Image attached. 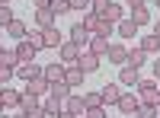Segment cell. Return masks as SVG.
<instances>
[{"label": "cell", "instance_id": "obj_9", "mask_svg": "<svg viewBox=\"0 0 160 118\" xmlns=\"http://www.w3.org/2000/svg\"><path fill=\"white\" fill-rule=\"evenodd\" d=\"M64 70H68V67L58 61V64H48V67L42 70V77H45L48 83H64Z\"/></svg>", "mask_w": 160, "mask_h": 118}, {"label": "cell", "instance_id": "obj_31", "mask_svg": "<svg viewBox=\"0 0 160 118\" xmlns=\"http://www.w3.org/2000/svg\"><path fill=\"white\" fill-rule=\"evenodd\" d=\"M68 3H71V10H83V13L93 10V0H68Z\"/></svg>", "mask_w": 160, "mask_h": 118}, {"label": "cell", "instance_id": "obj_6", "mask_svg": "<svg viewBox=\"0 0 160 118\" xmlns=\"http://www.w3.org/2000/svg\"><path fill=\"white\" fill-rule=\"evenodd\" d=\"M38 51H42L38 45H32L29 38H22V42L16 45V58H19V61H35V54H38Z\"/></svg>", "mask_w": 160, "mask_h": 118}, {"label": "cell", "instance_id": "obj_3", "mask_svg": "<svg viewBox=\"0 0 160 118\" xmlns=\"http://www.w3.org/2000/svg\"><path fill=\"white\" fill-rule=\"evenodd\" d=\"M42 70H45V67H38L35 61H19V67H16V77L29 83V80H38V77H42Z\"/></svg>", "mask_w": 160, "mask_h": 118}, {"label": "cell", "instance_id": "obj_24", "mask_svg": "<svg viewBox=\"0 0 160 118\" xmlns=\"http://www.w3.org/2000/svg\"><path fill=\"white\" fill-rule=\"evenodd\" d=\"M141 51L157 54V51H160V38H157V35H144V38H141Z\"/></svg>", "mask_w": 160, "mask_h": 118}, {"label": "cell", "instance_id": "obj_35", "mask_svg": "<svg viewBox=\"0 0 160 118\" xmlns=\"http://www.w3.org/2000/svg\"><path fill=\"white\" fill-rule=\"evenodd\" d=\"M32 3H35V10H48V7H51V0H32Z\"/></svg>", "mask_w": 160, "mask_h": 118}, {"label": "cell", "instance_id": "obj_40", "mask_svg": "<svg viewBox=\"0 0 160 118\" xmlns=\"http://www.w3.org/2000/svg\"><path fill=\"white\" fill-rule=\"evenodd\" d=\"M7 112V106H3V96H0V115H3Z\"/></svg>", "mask_w": 160, "mask_h": 118}, {"label": "cell", "instance_id": "obj_32", "mask_svg": "<svg viewBox=\"0 0 160 118\" xmlns=\"http://www.w3.org/2000/svg\"><path fill=\"white\" fill-rule=\"evenodd\" d=\"M51 10H55V16H61V13L71 10V3H68V0H51Z\"/></svg>", "mask_w": 160, "mask_h": 118}, {"label": "cell", "instance_id": "obj_29", "mask_svg": "<svg viewBox=\"0 0 160 118\" xmlns=\"http://www.w3.org/2000/svg\"><path fill=\"white\" fill-rule=\"evenodd\" d=\"M135 118H157V106H138V112H135Z\"/></svg>", "mask_w": 160, "mask_h": 118}, {"label": "cell", "instance_id": "obj_15", "mask_svg": "<svg viewBox=\"0 0 160 118\" xmlns=\"http://www.w3.org/2000/svg\"><path fill=\"white\" fill-rule=\"evenodd\" d=\"M64 109L74 112L77 118H87V102H83V96H71L68 102H64Z\"/></svg>", "mask_w": 160, "mask_h": 118}, {"label": "cell", "instance_id": "obj_16", "mask_svg": "<svg viewBox=\"0 0 160 118\" xmlns=\"http://www.w3.org/2000/svg\"><path fill=\"white\" fill-rule=\"evenodd\" d=\"M55 19H58V16H55V10H51V7L35 13V26H38V29H51V26H55Z\"/></svg>", "mask_w": 160, "mask_h": 118}, {"label": "cell", "instance_id": "obj_23", "mask_svg": "<svg viewBox=\"0 0 160 118\" xmlns=\"http://www.w3.org/2000/svg\"><path fill=\"white\" fill-rule=\"evenodd\" d=\"M128 19L141 29V26H148V22H151V13H148V7H138V10H131V16H128Z\"/></svg>", "mask_w": 160, "mask_h": 118}, {"label": "cell", "instance_id": "obj_27", "mask_svg": "<svg viewBox=\"0 0 160 118\" xmlns=\"http://www.w3.org/2000/svg\"><path fill=\"white\" fill-rule=\"evenodd\" d=\"M13 19H16V16H13V10H10L7 3H0V29H7Z\"/></svg>", "mask_w": 160, "mask_h": 118}, {"label": "cell", "instance_id": "obj_42", "mask_svg": "<svg viewBox=\"0 0 160 118\" xmlns=\"http://www.w3.org/2000/svg\"><path fill=\"white\" fill-rule=\"evenodd\" d=\"M0 118H13V115H7V112H3V115H0Z\"/></svg>", "mask_w": 160, "mask_h": 118}, {"label": "cell", "instance_id": "obj_45", "mask_svg": "<svg viewBox=\"0 0 160 118\" xmlns=\"http://www.w3.org/2000/svg\"><path fill=\"white\" fill-rule=\"evenodd\" d=\"M0 3H10V0H0Z\"/></svg>", "mask_w": 160, "mask_h": 118}, {"label": "cell", "instance_id": "obj_2", "mask_svg": "<svg viewBox=\"0 0 160 118\" xmlns=\"http://www.w3.org/2000/svg\"><path fill=\"white\" fill-rule=\"evenodd\" d=\"M16 67H19V58H16V51H3L0 48V80H10L13 73H16Z\"/></svg>", "mask_w": 160, "mask_h": 118}, {"label": "cell", "instance_id": "obj_26", "mask_svg": "<svg viewBox=\"0 0 160 118\" xmlns=\"http://www.w3.org/2000/svg\"><path fill=\"white\" fill-rule=\"evenodd\" d=\"M118 35H122V38H135L138 35V26L131 19H122V22H118Z\"/></svg>", "mask_w": 160, "mask_h": 118}, {"label": "cell", "instance_id": "obj_12", "mask_svg": "<svg viewBox=\"0 0 160 118\" xmlns=\"http://www.w3.org/2000/svg\"><path fill=\"white\" fill-rule=\"evenodd\" d=\"M115 106L122 109L125 115H135V112H138V106H141V99H138V96H131V93H122V99H118Z\"/></svg>", "mask_w": 160, "mask_h": 118}, {"label": "cell", "instance_id": "obj_28", "mask_svg": "<svg viewBox=\"0 0 160 118\" xmlns=\"http://www.w3.org/2000/svg\"><path fill=\"white\" fill-rule=\"evenodd\" d=\"M45 112H48V115H55V118H58V115L64 112V102H58V99H51V96H48V102H45Z\"/></svg>", "mask_w": 160, "mask_h": 118}, {"label": "cell", "instance_id": "obj_22", "mask_svg": "<svg viewBox=\"0 0 160 118\" xmlns=\"http://www.w3.org/2000/svg\"><path fill=\"white\" fill-rule=\"evenodd\" d=\"M38 106H42V102H38V96L26 89V93H22V99H19V112H32V109H38Z\"/></svg>", "mask_w": 160, "mask_h": 118}, {"label": "cell", "instance_id": "obj_36", "mask_svg": "<svg viewBox=\"0 0 160 118\" xmlns=\"http://www.w3.org/2000/svg\"><path fill=\"white\" fill-rule=\"evenodd\" d=\"M125 3H128L131 10H138V7H144V3H148V0H125Z\"/></svg>", "mask_w": 160, "mask_h": 118}, {"label": "cell", "instance_id": "obj_44", "mask_svg": "<svg viewBox=\"0 0 160 118\" xmlns=\"http://www.w3.org/2000/svg\"><path fill=\"white\" fill-rule=\"evenodd\" d=\"M157 118H160V106H157Z\"/></svg>", "mask_w": 160, "mask_h": 118}, {"label": "cell", "instance_id": "obj_25", "mask_svg": "<svg viewBox=\"0 0 160 118\" xmlns=\"http://www.w3.org/2000/svg\"><path fill=\"white\" fill-rule=\"evenodd\" d=\"M144 54H148V51H141V48H131L125 64H128V67H138V70H141V64H144Z\"/></svg>", "mask_w": 160, "mask_h": 118}, {"label": "cell", "instance_id": "obj_39", "mask_svg": "<svg viewBox=\"0 0 160 118\" xmlns=\"http://www.w3.org/2000/svg\"><path fill=\"white\" fill-rule=\"evenodd\" d=\"M154 35H157V38H160V22H154Z\"/></svg>", "mask_w": 160, "mask_h": 118}, {"label": "cell", "instance_id": "obj_14", "mask_svg": "<svg viewBox=\"0 0 160 118\" xmlns=\"http://www.w3.org/2000/svg\"><path fill=\"white\" fill-rule=\"evenodd\" d=\"M106 58H109L112 64H122V67H125V61H128V48H125V45H109Z\"/></svg>", "mask_w": 160, "mask_h": 118}, {"label": "cell", "instance_id": "obj_8", "mask_svg": "<svg viewBox=\"0 0 160 118\" xmlns=\"http://www.w3.org/2000/svg\"><path fill=\"white\" fill-rule=\"evenodd\" d=\"M122 83H106L99 93H102V106H115L118 99H122V89H118Z\"/></svg>", "mask_w": 160, "mask_h": 118}, {"label": "cell", "instance_id": "obj_30", "mask_svg": "<svg viewBox=\"0 0 160 118\" xmlns=\"http://www.w3.org/2000/svg\"><path fill=\"white\" fill-rule=\"evenodd\" d=\"M83 102H87V109H96L102 106V93H83Z\"/></svg>", "mask_w": 160, "mask_h": 118}, {"label": "cell", "instance_id": "obj_11", "mask_svg": "<svg viewBox=\"0 0 160 118\" xmlns=\"http://www.w3.org/2000/svg\"><path fill=\"white\" fill-rule=\"evenodd\" d=\"M77 67H80V70H83V73H93V70H96V67H99V58H96V54H93V51H83V54H80V58H77Z\"/></svg>", "mask_w": 160, "mask_h": 118}, {"label": "cell", "instance_id": "obj_38", "mask_svg": "<svg viewBox=\"0 0 160 118\" xmlns=\"http://www.w3.org/2000/svg\"><path fill=\"white\" fill-rule=\"evenodd\" d=\"M58 118H77V115H74V112H68V109H64V112H61Z\"/></svg>", "mask_w": 160, "mask_h": 118}, {"label": "cell", "instance_id": "obj_1", "mask_svg": "<svg viewBox=\"0 0 160 118\" xmlns=\"http://www.w3.org/2000/svg\"><path fill=\"white\" fill-rule=\"evenodd\" d=\"M138 99L144 106H160V83L157 80H141L138 83Z\"/></svg>", "mask_w": 160, "mask_h": 118}, {"label": "cell", "instance_id": "obj_43", "mask_svg": "<svg viewBox=\"0 0 160 118\" xmlns=\"http://www.w3.org/2000/svg\"><path fill=\"white\" fill-rule=\"evenodd\" d=\"M154 3H157V10H160V0H154Z\"/></svg>", "mask_w": 160, "mask_h": 118}, {"label": "cell", "instance_id": "obj_4", "mask_svg": "<svg viewBox=\"0 0 160 118\" xmlns=\"http://www.w3.org/2000/svg\"><path fill=\"white\" fill-rule=\"evenodd\" d=\"M58 54H61V61H64V64H77V58L83 54V48L74 45V42H64V45L58 48Z\"/></svg>", "mask_w": 160, "mask_h": 118}, {"label": "cell", "instance_id": "obj_21", "mask_svg": "<svg viewBox=\"0 0 160 118\" xmlns=\"http://www.w3.org/2000/svg\"><path fill=\"white\" fill-rule=\"evenodd\" d=\"M64 83H68V86H80V83H83V70H80L77 64H71V67L64 70Z\"/></svg>", "mask_w": 160, "mask_h": 118}, {"label": "cell", "instance_id": "obj_46", "mask_svg": "<svg viewBox=\"0 0 160 118\" xmlns=\"http://www.w3.org/2000/svg\"><path fill=\"white\" fill-rule=\"evenodd\" d=\"M0 89H3V80H0Z\"/></svg>", "mask_w": 160, "mask_h": 118}, {"label": "cell", "instance_id": "obj_41", "mask_svg": "<svg viewBox=\"0 0 160 118\" xmlns=\"http://www.w3.org/2000/svg\"><path fill=\"white\" fill-rule=\"evenodd\" d=\"M13 118H26V115H22V112H19V115H13Z\"/></svg>", "mask_w": 160, "mask_h": 118}, {"label": "cell", "instance_id": "obj_10", "mask_svg": "<svg viewBox=\"0 0 160 118\" xmlns=\"http://www.w3.org/2000/svg\"><path fill=\"white\" fill-rule=\"evenodd\" d=\"M118 83H122V86H138V83H141V70H138V67H128V64H125L122 73H118Z\"/></svg>", "mask_w": 160, "mask_h": 118}, {"label": "cell", "instance_id": "obj_13", "mask_svg": "<svg viewBox=\"0 0 160 118\" xmlns=\"http://www.w3.org/2000/svg\"><path fill=\"white\" fill-rule=\"evenodd\" d=\"M109 38H106V35H93L90 38V51H93V54H96V58H106V51H109Z\"/></svg>", "mask_w": 160, "mask_h": 118}, {"label": "cell", "instance_id": "obj_37", "mask_svg": "<svg viewBox=\"0 0 160 118\" xmlns=\"http://www.w3.org/2000/svg\"><path fill=\"white\" fill-rule=\"evenodd\" d=\"M154 77H157V80H160V58L154 61Z\"/></svg>", "mask_w": 160, "mask_h": 118}, {"label": "cell", "instance_id": "obj_17", "mask_svg": "<svg viewBox=\"0 0 160 118\" xmlns=\"http://www.w3.org/2000/svg\"><path fill=\"white\" fill-rule=\"evenodd\" d=\"M0 96H3V106H7V109H19V99H22V93H16V89H10V86L3 83Z\"/></svg>", "mask_w": 160, "mask_h": 118}, {"label": "cell", "instance_id": "obj_19", "mask_svg": "<svg viewBox=\"0 0 160 118\" xmlns=\"http://www.w3.org/2000/svg\"><path fill=\"white\" fill-rule=\"evenodd\" d=\"M7 35H10V38H16V42H22V38L29 35V29H26V22H22V19H13V22L7 26Z\"/></svg>", "mask_w": 160, "mask_h": 118}, {"label": "cell", "instance_id": "obj_20", "mask_svg": "<svg viewBox=\"0 0 160 118\" xmlns=\"http://www.w3.org/2000/svg\"><path fill=\"white\" fill-rule=\"evenodd\" d=\"M83 26H87V32H90V35H96V32H99V26H102V16L90 10V13H83Z\"/></svg>", "mask_w": 160, "mask_h": 118}, {"label": "cell", "instance_id": "obj_34", "mask_svg": "<svg viewBox=\"0 0 160 118\" xmlns=\"http://www.w3.org/2000/svg\"><path fill=\"white\" fill-rule=\"evenodd\" d=\"M87 118H106V106H96V109H87Z\"/></svg>", "mask_w": 160, "mask_h": 118}, {"label": "cell", "instance_id": "obj_7", "mask_svg": "<svg viewBox=\"0 0 160 118\" xmlns=\"http://www.w3.org/2000/svg\"><path fill=\"white\" fill-rule=\"evenodd\" d=\"M42 32V48H61L64 45V38H61V32L51 26V29H38Z\"/></svg>", "mask_w": 160, "mask_h": 118}, {"label": "cell", "instance_id": "obj_18", "mask_svg": "<svg viewBox=\"0 0 160 118\" xmlns=\"http://www.w3.org/2000/svg\"><path fill=\"white\" fill-rule=\"evenodd\" d=\"M48 96L58 99V102H68V99H71V86H68V83H51V86H48Z\"/></svg>", "mask_w": 160, "mask_h": 118}, {"label": "cell", "instance_id": "obj_5", "mask_svg": "<svg viewBox=\"0 0 160 118\" xmlns=\"http://www.w3.org/2000/svg\"><path fill=\"white\" fill-rule=\"evenodd\" d=\"M90 32H87V26L83 22H74L71 26V38H68V42H74V45H80V48H83V45H90Z\"/></svg>", "mask_w": 160, "mask_h": 118}, {"label": "cell", "instance_id": "obj_33", "mask_svg": "<svg viewBox=\"0 0 160 118\" xmlns=\"http://www.w3.org/2000/svg\"><path fill=\"white\" fill-rule=\"evenodd\" d=\"M26 118H48V112H45V106H38V109H32V112H22Z\"/></svg>", "mask_w": 160, "mask_h": 118}]
</instances>
